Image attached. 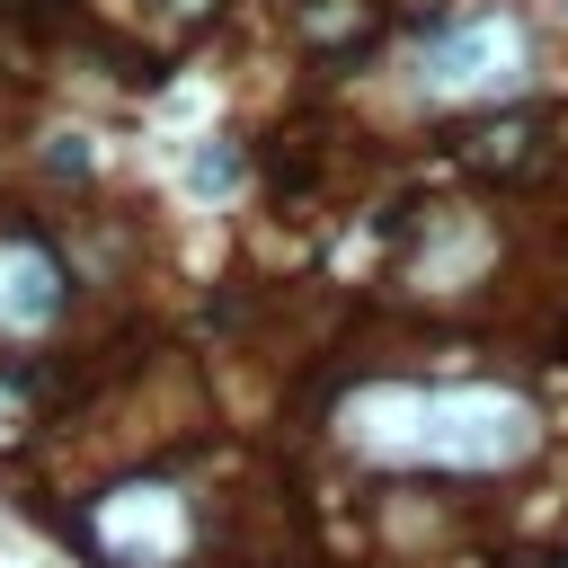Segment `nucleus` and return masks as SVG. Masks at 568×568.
I'll return each mask as SVG.
<instances>
[{
	"mask_svg": "<svg viewBox=\"0 0 568 568\" xmlns=\"http://www.w3.org/2000/svg\"><path fill=\"white\" fill-rule=\"evenodd\" d=\"M337 435L408 470H515L541 453L532 399L497 382H364L337 408Z\"/></svg>",
	"mask_w": 568,
	"mask_h": 568,
	"instance_id": "f257e3e1",
	"label": "nucleus"
},
{
	"mask_svg": "<svg viewBox=\"0 0 568 568\" xmlns=\"http://www.w3.org/2000/svg\"><path fill=\"white\" fill-rule=\"evenodd\" d=\"M71 541H89L98 568H178L195 541V515L169 479H124L71 524Z\"/></svg>",
	"mask_w": 568,
	"mask_h": 568,
	"instance_id": "f03ea898",
	"label": "nucleus"
},
{
	"mask_svg": "<svg viewBox=\"0 0 568 568\" xmlns=\"http://www.w3.org/2000/svg\"><path fill=\"white\" fill-rule=\"evenodd\" d=\"M417 71H426L435 98H488V89H506V80L524 71V27L497 18V9L453 18V27H435V44L417 53Z\"/></svg>",
	"mask_w": 568,
	"mask_h": 568,
	"instance_id": "7ed1b4c3",
	"label": "nucleus"
},
{
	"mask_svg": "<svg viewBox=\"0 0 568 568\" xmlns=\"http://www.w3.org/2000/svg\"><path fill=\"white\" fill-rule=\"evenodd\" d=\"M71 311V266L36 231H0V337H44Z\"/></svg>",
	"mask_w": 568,
	"mask_h": 568,
	"instance_id": "20e7f679",
	"label": "nucleus"
},
{
	"mask_svg": "<svg viewBox=\"0 0 568 568\" xmlns=\"http://www.w3.org/2000/svg\"><path fill=\"white\" fill-rule=\"evenodd\" d=\"M373 27H382L373 0H302V36L311 44H364Z\"/></svg>",
	"mask_w": 568,
	"mask_h": 568,
	"instance_id": "39448f33",
	"label": "nucleus"
},
{
	"mask_svg": "<svg viewBox=\"0 0 568 568\" xmlns=\"http://www.w3.org/2000/svg\"><path fill=\"white\" fill-rule=\"evenodd\" d=\"M186 186H195V195H231V186H240V151H231V142H204V151L186 160Z\"/></svg>",
	"mask_w": 568,
	"mask_h": 568,
	"instance_id": "423d86ee",
	"label": "nucleus"
},
{
	"mask_svg": "<svg viewBox=\"0 0 568 568\" xmlns=\"http://www.w3.org/2000/svg\"><path fill=\"white\" fill-rule=\"evenodd\" d=\"M142 9H151V18L169 27V36H195V27H204V18L222 9V0H142Z\"/></svg>",
	"mask_w": 568,
	"mask_h": 568,
	"instance_id": "0eeeda50",
	"label": "nucleus"
},
{
	"mask_svg": "<svg viewBox=\"0 0 568 568\" xmlns=\"http://www.w3.org/2000/svg\"><path fill=\"white\" fill-rule=\"evenodd\" d=\"M559 18H568V0H559Z\"/></svg>",
	"mask_w": 568,
	"mask_h": 568,
	"instance_id": "6e6552de",
	"label": "nucleus"
}]
</instances>
